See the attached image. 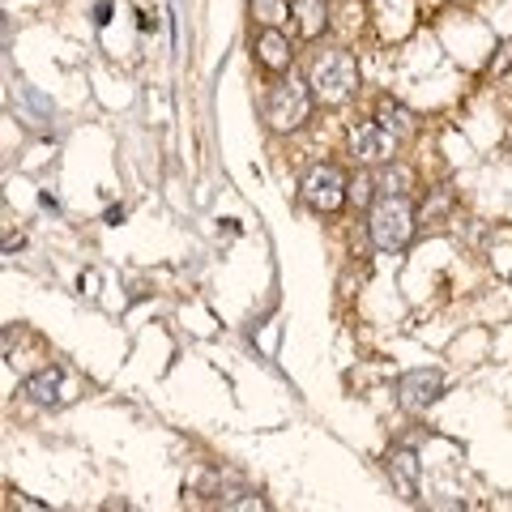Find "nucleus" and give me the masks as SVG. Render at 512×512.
<instances>
[{"instance_id": "obj_1", "label": "nucleus", "mask_w": 512, "mask_h": 512, "mask_svg": "<svg viewBox=\"0 0 512 512\" xmlns=\"http://www.w3.org/2000/svg\"><path fill=\"white\" fill-rule=\"evenodd\" d=\"M414 231H419V210H414L410 192H380L367 210V235L380 252H402L410 248Z\"/></svg>"}, {"instance_id": "obj_2", "label": "nucleus", "mask_w": 512, "mask_h": 512, "mask_svg": "<svg viewBox=\"0 0 512 512\" xmlns=\"http://www.w3.org/2000/svg\"><path fill=\"white\" fill-rule=\"evenodd\" d=\"M308 86L320 107H342L359 90V60L350 47H320L308 69Z\"/></svg>"}, {"instance_id": "obj_3", "label": "nucleus", "mask_w": 512, "mask_h": 512, "mask_svg": "<svg viewBox=\"0 0 512 512\" xmlns=\"http://www.w3.org/2000/svg\"><path fill=\"white\" fill-rule=\"evenodd\" d=\"M316 107V94L308 82H299L295 73H278L269 82V94H265V120L274 133H295V128L308 124Z\"/></svg>"}, {"instance_id": "obj_4", "label": "nucleus", "mask_w": 512, "mask_h": 512, "mask_svg": "<svg viewBox=\"0 0 512 512\" xmlns=\"http://www.w3.org/2000/svg\"><path fill=\"white\" fill-rule=\"evenodd\" d=\"M299 197L312 214H338L350 201V180L338 163H316L299 184Z\"/></svg>"}, {"instance_id": "obj_5", "label": "nucleus", "mask_w": 512, "mask_h": 512, "mask_svg": "<svg viewBox=\"0 0 512 512\" xmlns=\"http://www.w3.org/2000/svg\"><path fill=\"white\" fill-rule=\"evenodd\" d=\"M397 146H402V141H397L380 120H359L355 128H350V154H355L359 167H384V163H393Z\"/></svg>"}, {"instance_id": "obj_6", "label": "nucleus", "mask_w": 512, "mask_h": 512, "mask_svg": "<svg viewBox=\"0 0 512 512\" xmlns=\"http://www.w3.org/2000/svg\"><path fill=\"white\" fill-rule=\"evenodd\" d=\"M444 393V372L440 367H414L397 380V406L410 410V414H423L431 402H440Z\"/></svg>"}, {"instance_id": "obj_7", "label": "nucleus", "mask_w": 512, "mask_h": 512, "mask_svg": "<svg viewBox=\"0 0 512 512\" xmlns=\"http://www.w3.org/2000/svg\"><path fill=\"white\" fill-rule=\"evenodd\" d=\"M252 56L256 64H261L265 73H291V64H295V47L291 39H286V30L282 26H256V35H252Z\"/></svg>"}, {"instance_id": "obj_8", "label": "nucleus", "mask_w": 512, "mask_h": 512, "mask_svg": "<svg viewBox=\"0 0 512 512\" xmlns=\"http://www.w3.org/2000/svg\"><path fill=\"white\" fill-rule=\"evenodd\" d=\"M384 470H389L402 500H419V457H414L410 448H393V453L384 457Z\"/></svg>"}, {"instance_id": "obj_9", "label": "nucleus", "mask_w": 512, "mask_h": 512, "mask_svg": "<svg viewBox=\"0 0 512 512\" xmlns=\"http://www.w3.org/2000/svg\"><path fill=\"white\" fill-rule=\"evenodd\" d=\"M291 18H295L299 39L316 43L329 30V0H291Z\"/></svg>"}, {"instance_id": "obj_10", "label": "nucleus", "mask_w": 512, "mask_h": 512, "mask_svg": "<svg viewBox=\"0 0 512 512\" xmlns=\"http://www.w3.org/2000/svg\"><path fill=\"white\" fill-rule=\"evenodd\" d=\"M60 384H64V367H43V372L35 376H26L22 384V393L30 397V402H39V406H56L60 402Z\"/></svg>"}, {"instance_id": "obj_11", "label": "nucleus", "mask_w": 512, "mask_h": 512, "mask_svg": "<svg viewBox=\"0 0 512 512\" xmlns=\"http://www.w3.org/2000/svg\"><path fill=\"white\" fill-rule=\"evenodd\" d=\"M376 120H380L384 128H389V133H393L397 141H406V137L414 133V116H410V111H406L402 103H393V99H380V103H376Z\"/></svg>"}, {"instance_id": "obj_12", "label": "nucleus", "mask_w": 512, "mask_h": 512, "mask_svg": "<svg viewBox=\"0 0 512 512\" xmlns=\"http://www.w3.org/2000/svg\"><path fill=\"white\" fill-rule=\"evenodd\" d=\"M248 9L256 26H282L291 13V0H248Z\"/></svg>"}, {"instance_id": "obj_13", "label": "nucleus", "mask_w": 512, "mask_h": 512, "mask_svg": "<svg viewBox=\"0 0 512 512\" xmlns=\"http://www.w3.org/2000/svg\"><path fill=\"white\" fill-rule=\"evenodd\" d=\"M414 188V171L406 163H384L380 171V192H410Z\"/></svg>"}, {"instance_id": "obj_14", "label": "nucleus", "mask_w": 512, "mask_h": 512, "mask_svg": "<svg viewBox=\"0 0 512 512\" xmlns=\"http://www.w3.org/2000/svg\"><path fill=\"white\" fill-rule=\"evenodd\" d=\"M227 512H265L269 500H261V495H252V491H239V495H222L218 500Z\"/></svg>"}, {"instance_id": "obj_15", "label": "nucleus", "mask_w": 512, "mask_h": 512, "mask_svg": "<svg viewBox=\"0 0 512 512\" xmlns=\"http://www.w3.org/2000/svg\"><path fill=\"white\" fill-rule=\"evenodd\" d=\"M508 69H512V39H504L500 47H495V56L487 64V77H504Z\"/></svg>"}, {"instance_id": "obj_16", "label": "nucleus", "mask_w": 512, "mask_h": 512, "mask_svg": "<svg viewBox=\"0 0 512 512\" xmlns=\"http://www.w3.org/2000/svg\"><path fill=\"white\" fill-rule=\"evenodd\" d=\"M372 188H376L372 175H355V180H350V201H355V205H372L376 201Z\"/></svg>"}, {"instance_id": "obj_17", "label": "nucleus", "mask_w": 512, "mask_h": 512, "mask_svg": "<svg viewBox=\"0 0 512 512\" xmlns=\"http://www.w3.org/2000/svg\"><path fill=\"white\" fill-rule=\"evenodd\" d=\"M107 22H111V5L99 0V5H94V26H107Z\"/></svg>"}]
</instances>
